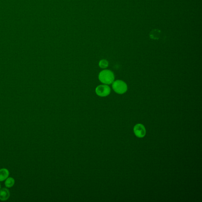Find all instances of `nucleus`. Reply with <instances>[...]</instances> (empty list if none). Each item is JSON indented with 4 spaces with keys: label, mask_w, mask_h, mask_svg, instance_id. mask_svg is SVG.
<instances>
[{
    "label": "nucleus",
    "mask_w": 202,
    "mask_h": 202,
    "mask_svg": "<svg viewBox=\"0 0 202 202\" xmlns=\"http://www.w3.org/2000/svg\"><path fill=\"white\" fill-rule=\"evenodd\" d=\"M99 79L100 82L105 85H110L114 82V73L111 71L105 70L101 71L98 75Z\"/></svg>",
    "instance_id": "nucleus-1"
},
{
    "label": "nucleus",
    "mask_w": 202,
    "mask_h": 202,
    "mask_svg": "<svg viewBox=\"0 0 202 202\" xmlns=\"http://www.w3.org/2000/svg\"><path fill=\"white\" fill-rule=\"evenodd\" d=\"M112 88L116 93L122 94L127 91V85L122 80H116L112 83Z\"/></svg>",
    "instance_id": "nucleus-2"
},
{
    "label": "nucleus",
    "mask_w": 202,
    "mask_h": 202,
    "mask_svg": "<svg viewBox=\"0 0 202 202\" xmlns=\"http://www.w3.org/2000/svg\"><path fill=\"white\" fill-rule=\"evenodd\" d=\"M95 92L97 95L100 97L107 96L110 93V89L107 85H99L96 88Z\"/></svg>",
    "instance_id": "nucleus-3"
},
{
    "label": "nucleus",
    "mask_w": 202,
    "mask_h": 202,
    "mask_svg": "<svg viewBox=\"0 0 202 202\" xmlns=\"http://www.w3.org/2000/svg\"><path fill=\"white\" fill-rule=\"evenodd\" d=\"M134 132L136 136L139 138H142L145 136L146 129L143 125L138 124L134 128Z\"/></svg>",
    "instance_id": "nucleus-4"
},
{
    "label": "nucleus",
    "mask_w": 202,
    "mask_h": 202,
    "mask_svg": "<svg viewBox=\"0 0 202 202\" xmlns=\"http://www.w3.org/2000/svg\"><path fill=\"white\" fill-rule=\"evenodd\" d=\"M10 196V191L8 189L3 188L0 190V200L5 201L8 200Z\"/></svg>",
    "instance_id": "nucleus-5"
},
{
    "label": "nucleus",
    "mask_w": 202,
    "mask_h": 202,
    "mask_svg": "<svg viewBox=\"0 0 202 202\" xmlns=\"http://www.w3.org/2000/svg\"><path fill=\"white\" fill-rule=\"evenodd\" d=\"M9 175V172L8 169H0V182H2L6 180Z\"/></svg>",
    "instance_id": "nucleus-6"
},
{
    "label": "nucleus",
    "mask_w": 202,
    "mask_h": 202,
    "mask_svg": "<svg viewBox=\"0 0 202 202\" xmlns=\"http://www.w3.org/2000/svg\"><path fill=\"white\" fill-rule=\"evenodd\" d=\"M161 31L158 29H153L150 32V37L153 39H157L160 38Z\"/></svg>",
    "instance_id": "nucleus-7"
},
{
    "label": "nucleus",
    "mask_w": 202,
    "mask_h": 202,
    "mask_svg": "<svg viewBox=\"0 0 202 202\" xmlns=\"http://www.w3.org/2000/svg\"><path fill=\"white\" fill-rule=\"evenodd\" d=\"M15 184V180L12 177L7 178L5 182V186L7 188H10L13 186Z\"/></svg>",
    "instance_id": "nucleus-8"
},
{
    "label": "nucleus",
    "mask_w": 202,
    "mask_h": 202,
    "mask_svg": "<svg viewBox=\"0 0 202 202\" xmlns=\"http://www.w3.org/2000/svg\"><path fill=\"white\" fill-rule=\"evenodd\" d=\"M109 63L106 60L103 59L100 60L99 65L101 68H106L108 67Z\"/></svg>",
    "instance_id": "nucleus-9"
},
{
    "label": "nucleus",
    "mask_w": 202,
    "mask_h": 202,
    "mask_svg": "<svg viewBox=\"0 0 202 202\" xmlns=\"http://www.w3.org/2000/svg\"><path fill=\"white\" fill-rule=\"evenodd\" d=\"M0 189H1V184H0Z\"/></svg>",
    "instance_id": "nucleus-10"
}]
</instances>
